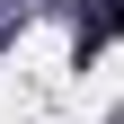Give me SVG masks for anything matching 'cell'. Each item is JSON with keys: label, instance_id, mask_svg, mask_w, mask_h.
I'll use <instances>...</instances> for the list:
<instances>
[{"label": "cell", "instance_id": "cell-1", "mask_svg": "<svg viewBox=\"0 0 124 124\" xmlns=\"http://www.w3.org/2000/svg\"><path fill=\"white\" fill-rule=\"evenodd\" d=\"M124 44V0H89V44Z\"/></svg>", "mask_w": 124, "mask_h": 124}]
</instances>
